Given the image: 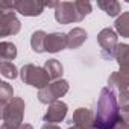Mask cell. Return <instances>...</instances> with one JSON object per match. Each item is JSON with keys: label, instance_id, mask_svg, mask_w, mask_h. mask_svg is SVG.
<instances>
[{"label": "cell", "instance_id": "obj_21", "mask_svg": "<svg viewBox=\"0 0 129 129\" xmlns=\"http://www.w3.org/2000/svg\"><path fill=\"white\" fill-rule=\"evenodd\" d=\"M0 73H2V76L6 78V79H15L18 76L17 67L14 66L12 62H8V61H2V62H0Z\"/></svg>", "mask_w": 129, "mask_h": 129}, {"label": "cell", "instance_id": "obj_16", "mask_svg": "<svg viewBox=\"0 0 129 129\" xmlns=\"http://www.w3.org/2000/svg\"><path fill=\"white\" fill-rule=\"evenodd\" d=\"M46 38H47V34L44 30H37L32 34V38H30V46H32V50L37 52V53H43L46 52Z\"/></svg>", "mask_w": 129, "mask_h": 129}, {"label": "cell", "instance_id": "obj_4", "mask_svg": "<svg viewBox=\"0 0 129 129\" xmlns=\"http://www.w3.org/2000/svg\"><path fill=\"white\" fill-rule=\"evenodd\" d=\"M20 78H21V81L24 84H27L30 87H35L38 90H43V88L50 85L49 84L50 76L46 72V69L44 67H37L34 64H26V66L21 67Z\"/></svg>", "mask_w": 129, "mask_h": 129}, {"label": "cell", "instance_id": "obj_8", "mask_svg": "<svg viewBox=\"0 0 129 129\" xmlns=\"http://www.w3.org/2000/svg\"><path fill=\"white\" fill-rule=\"evenodd\" d=\"M46 8V3H41L38 0H17L14 2V11L20 12L24 17H37Z\"/></svg>", "mask_w": 129, "mask_h": 129}, {"label": "cell", "instance_id": "obj_11", "mask_svg": "<svg viewBox=\"0 0 129 129\" xmlns=\"http://www.w3.org/2000/svg\"><path fill=\"white\" fill-rule=\"evenodd\" d=\"M94 118L96 115L87 109V108H78L75 112H73V117H72V121L75 126L78 127H82V129H88V127H93L94 126Z\"/></svg>", "mask_w": 129, "mask_h": 129}, {"label": "cell", "instance_id": "obj_14", "mask_svg": "<svg viewBox=\"0 0 129 129\" xmlns=\"http://www.w3.org/2000/svg\"><path fill=\"white\" fill-rule=\"evenodd\" d=\"M115 59L120 66V73L129 75V44H118Z\"/></svg>", "mask_w": 129, "mask_h": 129}, {"label": "cell", "instance_id": "obj_6", "mask_svg": "<svg viewBox=\"0 0 129 129\" xmlns=\"http://www.w3.org/2000/svg\"><path fill=\"white\" fill-rule=\"evenodd\" d=\"M97 43L100 46V55L103 59H111L115 56V52L118 47V40H117V34L111 27H105L99 32Z\"/></svg>", "mask_w": 129, "mask_h": 129}, {"label": "cell", "instance_id": "obj_13", "mask_svg": "<svg viewBox=\"0 0 129 129\" xmlns=\"http://www.w3.org/2000/svg\"><path fill=\"white\" fill-rule=\"evenodd\" d=\"M87 38H88V35H87V32L84 29L75 27V29H72L67 34V47L72 49V50L73 49H78V47H81L87 41Z\"/></svg>", "mask_w": 129, "mask_h": 129}, {"label": "cell", "instance_id": "obj_20", "mask_svg": "<svg viewBox=\"0 0 129 129\" xmlns=\"http://www.w3.org/2000/svg\"><path fill=\"white\" fill-rule=\"evenodd\" d=\"M14 99V90L8 82L0 84V100H2V109Z\"/></svg>", "mask_w": 129, "mask_h": 129}, {"label": "cell", "instance_id": "obj_10", "mask_svg": "<svg viewBox=\"0 0 129 129\" xmlns=\"http://www.w3.org/2000/svg\"><path fill=\"white\" fill-rule=\"evenodd\" d=\"M67 47V34L62 32H53L49 34L46 38V52L49 53H58Z\"/></svg>", "mask_w": 129, "mask_h": 129}, {"label": "cell", "instance_id": "obj_2", "mask_svg": "<svg viewBox=\"0 0 129 129\" xmlns=\"http://www.w3.org/2000/svg\"><path fill=\"white\" fill-rule=\"evenodd\" d=\"M91 12V3L90 2H58L55 8V18L61 24L69 23H78L85 18Z\"/></svg>", "mask_w": 129, "mask_h": 129}, {"label": "cell", "instance_id": "obj_3", "mask_svg": "<svg viewBox=\"0 0 129 129\" xmlns=\"http://www.w3.org/2000/svg\"><path fill=\"white\" fill-rule=\"evenodd\" d=\"M21 23L15 15L14 2H0V37L18 34Z\"/></svg>", "mask_w": 129, "mask_h": 129}, {"label": "cell", "instance_id": "obj_24", "mask_svg": "<svg viewBox=\"0 0 129 129\" xmlns=\"http://www.w3.org/2000/svg\"><path fill=\"white\" fill-rule=\"evenodd\" d=\"M18 129H34V127H32V124H29V123H23Z\"/></svg>", "mask_w": 129, "mask_h": 129}, {"label": "cell", "instance_id": "obj_18", "mask_svg": "<svg viewBox=\"0 0 129 129\" xmlns=\"http://www.w3.org/2000/svg\"><path fill=\"white\" fill-rule=\"evenodd\" d=\"M97 6L103 9L109 17H117L121 11V5L115 0H100V2H97Z\"/></svg>", "mask_w": 129, "mask_h": 129}, {"label": "cell", "instance_id": "obj_23", "mask_svg": "<svg viewBox=\"0 0 129 129\" xmlns=\"http://www.w3.org/2000/svg\"><path fill=\"white\" fill-rule=\"evenodd\" d=\"M41 129H61V127L56 126V124H53V123H44L41 126Z\"/></svg>", "mask_w": 129, "mask_h": 129}, {"label": "cell", "instance_id": "obj_26", "mask_svg": "<svg viewBox=\"0 0 129 129\" xmlns=\"http://www.w3.org/2000/svg\"><path fill=\"white\" fill-rule=\"evenodd\" d=\"M88 129H97V127H96V126H93V127H88Z\"/></svg>", "mask_w": 129, "mask_h": 129}, {"label": "cell", "instance_id": "obj_17", "mask_svg": "<svg viewBox=\"0 0 129 129\" xmlns=\"http://www.w3.org/2000/svg\"><path fill=\"white\" fill-rule=\"evenodd\" d=\"M0 58H2V61H8V62L15 59L17 58V47H15V44H12L9 41H2L0 43Z\"/></svg>", "mask_w": 129, "mask_h": 129}, {"label": "cell", "instance_id": "obj_7", "mask_svg": "<svg viewBox=\"0 0 129 129\" xmlns=\"http://www.w3.org/2000/svg\"><path fill=\"white\" fill-rule=\"evenodd\" d=\"M67 91H69V82L64 81V79H59V81H55L53 84H50L49 87L40 90L38 91V100L41 103L50 105V103L56 102L59 97L66 96Z\"/></svg>", "mask_w": 129, "mask_h": 129}, {"label": "cell", "instance_id": "obj_15", "mask_svg": "<svg viewBox=\"0 0 129 129\" xmlns=\"http://www.w3.org/2000/svg\"><path fill=\"white\" fill-rule=\"evenodd\" d=\"M44 69L49 73L50 79H53V81H59L61 76H62V73H64V69H62L61 62L58 59H49V61H46Z\"/></svg>", "mask_w": 129, "mask_h": 129}, {"label": "cell", "instance_id": "obj_19", "mask_svg": "<svg viewBox=\"0 0 129 129\" xmlns=\"http://www.w3.org/2000/svg\"><path fill=\"white\" fill-rule=\"evenodd\" d=\"M114 24H115V30L121 37L129 38V11L127 12H123L121 15H118Z\"/></svg>", "mask_w": 129, "mask_h": 129}, {"label": "cell", "instance_id": "obj_5", "mask_svg": "<svg viewBox=\"0 0 129 129\" xmlns=\"http://www.w3.org/2000/svg\"><path fill=\"white\" fill-rule=\"evenodd\" d=\"M24 100L21 97H14L3 109H2V120L5 124H8L12 129H18L23 124V115H24Z\"/></svg>", "mask_w": 129, "mask_h": 129}, {"label": "cell", "instance_id": "obj_12", "mask_svg": "<svg viewBox=\"0 0 129 129\" xmlns=\"http://www.w3.org/2000/svg\"><path fill=\"white\" fill-rule=\"evenodd\" d=\"M108 85L109 88L117 93H121V91H129V75H123L120 72H114L109 79H108Z\"/></svg>", "mask_w": 129, "mask_h": 129}, {"label": "cell", "instance_id": "obj_1", "mask_svg": "<svg viewBox=\"0 0 129 129\" xmlns=\"http://www.w3.org/2000/svg\"><path fill=\"white\" fill-rule=\"evenodd\" d=\"M120 105L114 94V91L109 87L102 88L99 100H97V111L94 118V126L97 129H111L118 117Z\"/></svg>", "mask_w": 129, "mask_h": 129}, {"label": "cell", "instance_id": "obj_22", "mask_svg": "<svg viewBox=\"0 0 129 129\" xmlns=\"http://www.w3.org/2000/svg\"><path fill=\"white\" fill-rule=\"evenodd\" d=\"M111 129H129V121L118 114V117H117V120H115V123Z\"/></svg>", "mask_w": 129, "mask_h": 129}, {"label": "cell", "instance_id": "obj_9", "mask_svg": "<svg viewBox=\"0 0 129 129\" xmlns=\"http://www.w3.org/2000/svg\"><path fill=\"white\" fill-rule=\"evenodd\" d=\"M67 109H69L67 103H64V102H61V100H56V102H53V103L49 105V109H47V112L44 114L43 121L56 124V123H59V121H62L64 118H66Z\"/></svg>", "mask_w": 129, "mask_h": 129}, {"label": "cell", "instance_id": "obj_25", "mask_svg": "<svg viewBox=\"0 0 129 129\" xmlns=\"http://www.w3.org/2000/svg\"><path fill=\"white\" fill-rule=\"evenodd\" d=\"M0 129H12V127H9L8 124H5V123H3V124H2V127H0Z\"/></svg>", "mask_w": 129, "mask_h": 129}]
</instances>
